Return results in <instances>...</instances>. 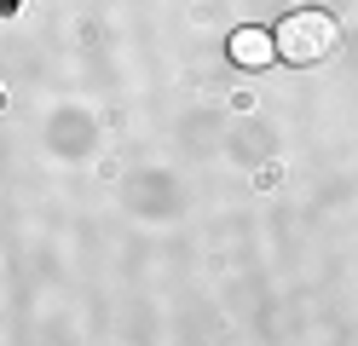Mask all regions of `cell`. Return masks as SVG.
Returning <instances> with one entry per match:
<instances>
[{"label":"cell","instance_id":"obj_1","mask_svg":"<svg viewBox=\"0 0 358 346\" xmlns=\"http://www.w3.org/2000/svg\"><path fill=\"white\" fill-rule=\"evenodd\" d=\"M335 41H341V29H335V17L329 12H318V6H301V12H289L283 23H278V35H272V46H278V58L283 64H324L329 52H335Z\"/></svg>","mask_w":358,"mask_h":346},{"label":"cell","instance_id":"obj_2","mask_svg":"<svg viewBox=\"0 0 358 346\" xmlns=\"http://www.w3.org/2000/svg\"><path fill=\"white\" fill-rule=\"evenodd\" d=\"M272 58H278V46H272V35H266V29H237V35H231V64L266 69Z\"/></svg>","mask_w":358,"mask_h":346}]
</instances>
